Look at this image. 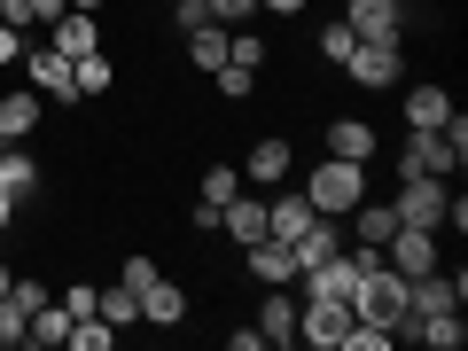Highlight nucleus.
I'll return each instance as SVG.
<instances>
[{"instance_id": "obj_32", "label": "nucleus", "mask_w": 468, "mask_h": 351, "mask_svg": "<svg viewBox=\"0 0 468 351\" xmlns=\"http://www.w3.org/2000/svg\"><path fill=\"white\" fill-rule=\"evenodd\" d=\"M351 48H359V39H351V24H328V32H320V63H344Z\"/></svg>"}, {"instance_id": "obj_26", "label": "nucleus", "mask_w": 468, "mask_h": 351, "mask_svg": "<svg viewBox=\"0 0 468 351\" xmlns=\"http://www.w3.org/2000/svg\"><path fill=\"white\" fill-rule=\"evenodd\" d=\"M94 313L110 320V328H141V297H133L125 282H110V289H101V304H94Z\"/></svg>"}, {"instance_id": "obj_37", "label": "nucleus", "mask_w": 468, "mask_h": 351, "mask_svg": "<svg viewBox=\"0 0 468 351\" xmlns=\"http://www.w3.org/2000/svg\"><path fill=\"white\" fill-rule=\"evenodd\" d=\"M8 227H16V203H8V196H0V234H8Z\"/></svg>"}, {"instance_id": "obj_13", "label": "nucleus", "mask_w": 468, "mask_h": 351, "mask_svg": "<svg viewBox=\"0 0 468 351\" xmlns=\"http://www.w3.org/2000/svg\"><path fill=\"white\" fill-rule=\"evenodd\" d=\"M48 32H55L48 48H55V55H70V63H79V55H94V48H101V24H94V8H63V16H55Z\"/></svg>"}, {"instance_id": "obj_30", "label": "nucleus", "mask_w": 468, "mask_h": 351, "mask_svg": "<svg viewBox=\"0 0 468 351\" xmlns=\"http://www.w3.org/2000/svg\"><path fill=\"white\" fill-rule=\"evenodd\" d=\"M227 63L258 70V63H266V39H258V32H227Z\"/></svg>"}, {"instance_id": "obj_10", "label": "nucleus", "mask_w": 468, "mask_h": 351, "mask_svg": "<svg viewBox=\"0 0 468 351\" xmlns=\"http://www.w3.org/2000/svg\"><path fill=\"white\" fill-rule=\"evenodd\" d=\"M390 234H399V211H390V203H367V196H359V203L344 211V242H359V250H383Z\"/></svg>"}, {"instance_id": "obj_39", "label": "nucleus", "mask_w": 468, "mask_h": 351, "mask_svg": "<svg viewBox=\"0 0 468 351\" xmlns=\"http://www.w3.org/2000/svg\"><path fill=\"white\" fill-rule=\"evenodd\" d=\"M70 8H101V0H70Z\"/></svg>"}, {"instance_id": "obj_40", "label": "nucleus", "mask_w": 468, "mask_h": 351, "mask_svg": "<svg viewBox=\"0 0 468 351\" xmlns=\"http://www.w3.org/2000/svg\"><path fill=\"white\" fill-rule=\"evenodd\" d=\"M0 149H8V133H0Z\"/></svg>"}, {"instance_id": "obj_28", "label": "nucleus", "mask_w": 468, "mask_h": 351, "mask_svg": "<svg viewBox=\"0 0 468 351\" xmlns=\"http://www.w3.org/2000/svg\"><path fill=\"white\" fill-rule=\"evenodd\" d=\"M63 344H70V351H110V344H117V328H110L101 313H86V320H70Z\"/></svg>"}, {"instance_id": "obj_3", "label": "nucleus", "mask_w": 468, "mask_h": 351, "mask_svg": "<svg viewBox=\"0 0 468 351\" xmlns=\"http://www.w3.org/2000/svg\"><path fill=\"white\" fill-rule=\"evenodd\" d=\"M390 211H399V227H430V234H445V227H452V180H437V172H399V196H390Z\"/></svg>"}, {"instance_id": "obj_7", "label": "nucleus", "mask_w": 468, "mask_h": 351, "mask_svg": "<svg viewBox=\"0 0 468 351\" xmlns=\"http://www.w3.org/2000/svg\"><path fill=\"white\" fill-rule=\"evenodd\" d=\"M24 79H32V94H39V101H55V110H70V101H79L70 55H55V48H24Z\"/></svg>"}, {"instance_id": "obj_27", "label": "nucleus", "mask_w": 468, "mask_h": 351, "mask_svg": "<svg viewBox=\"0 0 468 351\" xmlns=\"http://www.w3.org/2000/svg\"><path fill=\"white\" fill-rule=\"evenodd\" d=\"M70 79H79V101H86V94H110L117 70H110V55L94 48V55H79V63H70Z\"/></svg>"}, {"instance_id": "obj_11", "label": "nucleus", "mask_w": 468, "mask_h": 351, "mask_svg": "<svg viewBox=\"0 0 468 351\" xmlns=\"http://www.w3.org/2000/svg\"><path fill=\"white\" fill-rule=\"evenodd\" d=\"M344 24H351V39H399L406 32V0H351Z\"/></svg>"}, {"instance_id": "obj_35", "label": "nucleus", "mask_w": 468, "mask_h": 351, "mask_svg": "<svg viewBox=\"0 0 468 351\" xmlns=\"http://www.w3.org/2000/svg\"><path fill=\"white\" fill-rule=\"evenodd\" d=\"M8 63H24V32H16V24H0V70H8Z\"/></svg>"}, {"instance_id": "obj_19", "label": "nucleus", "mask_w": 468, "mask_h": 351, "mask_svg": "<svg viewBox=\"0 0 468 351\" xmlns=\"http://www.w3.org/2000/svg\"><path fill=\"white\" fill-rule=\"evenodd\" d=\"M313 218H320V211L304 203V187H297V196H273V203H266V234H282V242H297Z\"/></svg>"}, {"instance_id": "obj_5", "label": "nucleus", "mask_w": 468, "mask_h": 351, "mask_svg": "<svg viewBox=\"0 0 468 351\" xmlns=\"http://www.w3.org/2000/svg\"><path fill=\"white\" fill-rule=\"evenodd\" d=\"M344 70H351V86H367V94H390V86L406 79V55H399V39H359V48L344 55Z\"/></svg>"}, {"instance_id": "obj_31", "label": "nucleus", "mask_w": 468, "mask_h": 351, "mask_svg": "<svg viewBox=\"0 0 468 351\" xmlns=\"http://www.w3.org/2000/svg\"><path fill=\"white\" fill-rule=\"evenodd\" d=\"M55 304H63L70 320H86V313H94V304H101V289H94V282H70V289H63V297H55Z\"/></svg>"}, {"instance_id": "obj_25", "label": "nucleus", "mask_w": 468, "mask_h": 351, "mask_svg": "<svg viewBox=\"0 0 468 351\" xmlns=\"http://www.w3.org/2000/svg\"><path fill=\"white\" fill-rule=\"evenodd\" d=\"M218 227H227V234H234V242H242V250H250L258 234H266V203H242V196H234V203H227V211H218Z\"/></svg>"}, {"instance_id": "obj_24", "label": "nucleus", "mask_w": 468, "mask_h": 351, "mask_svg": "<svg viewBox=\"0 0 468 351\" xmlns=\"http://www.w3.org/2000/svg\"><path fill=\"white\" fill-rule=\"evenodd\" d=\"M63 335H70V313L48 297V304L32 313V328H24V344H39V351H63Z\"/></svg>"}, {"instance_id": "obj_34", "label": "nucleus", "mask_w": 468, "mask_h": 351, "mask_svg": "<svg viewBox=\"0 0 468 351\" xmlns=\"http://www.w3.org/2000/svg\"><path fill=\"white\" fill-rule=\"evenodd\" d=\"M203 16H211V24H234V16H258V0H203Z\"/></svg>"}, {"instance_id": "obj_21", "label": "nucleus", "mask_w": 468, "mask_h": 351, "mask_svg": "<svg viewBox=\"0 0 468 351\" xmlns=\"http://www.w3.org/2000/svg\"><path fill=\"white\" fill-rule=\"evenodd\" d=\"M258 335H266V344H297V297H289V289H266V313H258Z\"/></svg>"}, {"instance_id": "obj_14", "label": "nucleus", "mask_w": 468, "mask_h": 351, "mask_svg": "<svg viewBox=\"0 0 468 351\" xmlns=\"http://www.w3.org/2000/svg\"><path fill=\"white\" fill-rule=\"evenodd\" d=\"M141 320H149V328H180V320H187V289L156 273V282L141 289Z\"/></svg>"}, {"instance_id": "obj_22", "label": "nucleus", "mask_w": 468, "mask_h": 351, "mask_svg": "<svg viewBox=\"0 0 468 351\" xmlns=\"http://www.w3.org/2000/svg\"><path fill=\"white\" fill-rule=\"evenodd\" d=\"M406 335H421L430 351H461V344H468L461 313H421V320H406Z\"/></svg>"}, {"instance_id": "obj_33", "label": "nucleus", "mask_w": 468, "mask_h": 351, "mask_svg": "<svg viewBox=\"0 0 468 351\" xmlns=\"http://www.w3.org/2000/svg\"><path fill=\"white\" fill-rule=\"evenodd\" d=\"M156 273H165V266H156V258H125V266H117V282H125V289H133V297H141V289H149Z\"/></svg>"}, {"instance_id": "obj_36", "label": "nucleus", "mask_w": 468, "mask_h": 351, "mask_svg": "<svg viewBox=\"0 0 468 351\" xmlns=\"http://www.w3.org/2000/svg\"><path fill=\"white\" fill-rule=\"evenodd\" d=\"M304 0H258V16H297Z\"/></svg>"}, {"instance_id": "obj_4", "label": "nucleus", "mask_w": 468, "mask_h": 351, "mask_svg": "<svg viewBox=\"0 0 468 351\" xmlns=\"http://www.w3.org/2000/svg\"><path fill=\"white\" fill-rule=\"evenodd\" d=\"M367 196V165H344V156H320L313 172H304V203H313L320 218H344L351 203Z\"/></svg>"}, {"instance_id": "obj_18", "label": "nucleus", "mask_w": 468, "mask_h": 351, "mask_svg": "<svg viewBox=\"0 0 468 351\" xmlns=\"http://www.w3.org/2000/svg\"><path fill=\"white\" fill-rule=\"evenodd\" d=\"M39 110H48V101H39L32 86H8V94H0V133H8V141H24V133L39 125Z\"/></svg>"}, {"instance_id": "obj_9", "label": "nucleus", "mask_w": 468, "mask_h": 351, "mask_svg": "<svg viewBox=\"0 0 468 351\" xmlns=\"http://www.w3.org/2000/svg\"><path fill=\"white\" fill-rule=\"evenodd\" d=\"M242 266H250V282H266V289H289V282H297V250H289L282 234H258L250 250H242Z\"/></svg>"}, {"instance_id": "obj_15", "label": "nucleus", "mask_w": 468, "mask_h": 351, "mask_svg": "<svg viewBox=\"0 0 468 351\" xmlns=\"http://www.w3.org/2000/svg\"><path fill=\"white\" fill-rule=\"evenodd\" d=\"M0 196H8V203H32L39 196V156H24L16 141L0 149Z\"/></svg>"}, {"instance_id": "obj_16", "label": "nucleus", "mask_w": 468, "mask_h": 351, "mask_svg": "<svg viewBox=\"0 0 468 351\" xmlns=\"http://www.w3.org/2000/svg\"><path fill=\"white\" fill-rule=\"evenodd\" d=\"M289 250H297V273L320 266V258H335V250H344V218H313V227H304Z\"/></svg>"}, {"instance_id": "obj_6", "label": "nucleus", "mask_w": 468, "mask_h": 351, "mask_svg": "<svg viewBox=\"0 0 468 351\" xmlns=\"http://www.w3.org/2000/svg\"><path fill=\"white\" fill-rule=\"evenodd\" d=\"M344 328H351V297H297V344L335 351Z\"/></svg>"}, {"instance_id": "obj_12", "label": "nucleus", "mask_w": 468, "mask_h": 351, "mask_svg": "<svg viewBox=\"0 0 468 351\" xmlns=\"http://www.w3.org/2000/svg\"><path fill=\"white\" fill-rule=\"evenodd\" d=\"M375 149H383V133H375L367 117H328V156H344V165H375Z\"/></svg>"}, {"instance_id": "obj_20", "label": "nucleus", "mask_w": 468, "mask_h": 351, "mask_svg": "<svg viewBox=\"0 0 468 351\" xmlns=\"http://www.w3.org/2000/svg\"><path fill=\"white\" fill-rule=\"evenodd\" d=\"M445 117H452L445 86H414V94H406V133H430V125H445Z\"/></svg>"}, {"instance_id": "obj_8", "label": "nucleus", "mask_w": 468, "mask_h": 351, "mask_svg": "<svg viewBox=\"0 0 468 351\" xmlns=\"http://www.w3.org/2000/svg\"><path fill=\"white\" fill-rule=\"evenodd\" d=\"M383 266H399L406 282H414V273H437V266H445V250H437L430 227H399V234L383 242Z\"/></svg>"}, {"instance_id": "obj_23", "label": "nucleus", "mask_w": 468, "mask_h": 351, "mask_svg": "<svg viewBox=\"0 0 468 351\" xmlns=\"http://www.w3.org/2000/svg\"><path fill=\"white\" fill-rule=\"evenodd\" d=\"M187 63L211 79V70L227 63V24H196V32H187Z\"/></svg>"}, {"instance_id": "obj_2", "label": "nucleus", "mask_w": 468, "mask_h": 351, "mask_svg": "<svg viewBox=\"0 0 468 351\" xmlns=\"http://www.w3.org/2000/svg\"><path fill=\"white\" fill-rule=\"evenodd\" d=\"M468 165V117L452 110L445 125H430V133H406L399 149V172H437V180H452V172Z\"/></svg>"}, {"instance_id": "obj_17", "label": "nucleus", "mask_w": 468, "mask_h": 351, "mask_svg": "<svg viewBox=\"0 0 468 351\" xmlns=\"http://www.w3.org/2000/svg\"><path fill=\"white\" fill-rule=\"evenodd\" d=\"M289 165H297V156H289V141H273V133H266V141H250V165H242V172H250L258 187H282V180H289Z\"/></svg>"}, {"instance_id": "obj_38", "label": "nucleus", "mask_w": 468, "mask_h": 351, "mask_svg": "<svg viewBox=\"0 0 468 351\" xmlns=\"http://www.w3.org/2000/svg\"><path fill=\"white\" fill-rule=\"evenodd\" d=\"M8 282H16V266H8V258H0V297H8Z\"/></svg>"}, {"instance_id": "obj_29", "label": "nucleus", "mask_w": 468, "mask_h": 351, "mask_svg": "<svg viewBox=\"0 0 468 351\" xmlns=\"http://www.w3.org/2000/svg\"><path fill=\"white\" fill-rule=\"evenodd\" d=\"M234 196H242V172H234V165H211V172H203V203H218V211H227Z\"/></svg>"}, {"instance_id": "obj_1", "label": "nucleus", "mask_w": 468, "mask_h": 351, "mask_svg": "<svg viewBox=\"0 0 468 351\" xmlns=\"http://www.w3.org/2000/svg\"><path fill=\"white\" fill-rule=\"evenodd\" d=\"M351 320H375V328L406 335V320H414V304H406V273L383 266V258H367L359 282H351Z\"/></svg>"}]
</instances>
